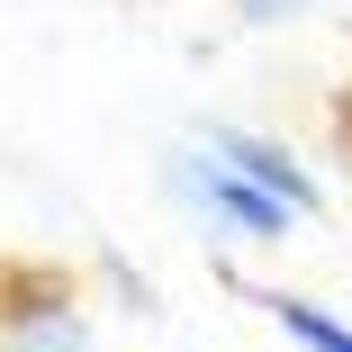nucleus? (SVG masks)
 Here are the masks:
<instances>
[{
	"instance_id": "f257e3e1",
	"label": "nucleus",
	"mask_w": 352,
	"mask_h": 352,
	"mask_svg": "<svg viewBox=\"0 0 352 352\" xmlns=\"http://www.w3.org/2000/svg\"><path fill=\"white\" fill-rule=\"evenodd\" d=\"M172 199L190 208V217H208L217 235H253V244H289V226H298L289 199H271L262 181H244L226 154H208V145L172 154Z\"/></svg>"
},
{
	"instance_id": "f03ea898",
	"label": "nucleus",
	"mask_w": 352,
	"mask_h": 352,
	"mask_svg": "<svg viewBox=\"0 0 352 352\" xmlns=\"http://www.w3.org/2000/svg\"><path fill=\"white\" fill-rule=\"evenodd\" d=\"M0 352H91L82 289L63 271H0Z\"/></svg>"
},
{
	"instance_id": "7ed1b4c3",
	"label": "nucleus",
	"mask_w": 352,
	"mask_h": 352,
	"mask_svg": "<svg viewBox=\"0 0 352 352\" xmlns=\"http://www.w3.org/2000/svg\"><path fill=\"white\" fill-rule=\"evenodd\" d=\"M199 145H208V154H226V163H235L244 181H262L271 199H289L298 217H316V208H325V181L307 172V154H289V145H280V135H253V126H208Z\"/></svg>"
},
{
	"instance_id": "20e7f679",
	"label": "nucleus",
	"mask_w": 352,
	"mask_h": 352,
	"mask_svg": "<svg viewBox=\"0 0 352 352\" xmlns=\"http://www.w3.org/2000/svg\"><path fill=\"white\" fill-rule=\"evenodd\" d=\"M235 280V271H226ZM235 298H253L280 334H289L298 352H352V325L334 316V307H316V298H298V289H262V280H235Z\"/></svg>"
},
{
	"instance_id": "39448f33",
	"label": "nucleus",
	"mask_w": 352,
	"mask_h": 352,
	"mask_svg": "<svg viewBox=\"0 0 352 352\" xmlns=\"http://www.w3.org/2000/svg\"><path fill=\"white\" fill-rule=\"evenodd\" d=\"M316 0H235V19L244 28H289V19H307Z\"/></svg>"
}]
</instances>
